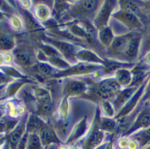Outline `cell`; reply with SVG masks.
I'll return each mask as SVG.
<instances>
[{"label":"cell","instance_id":"6da1fadb","mask_svg":"<svg viewBox=\"0 0 150 149\" xmlns=\"http://www.w3.org/2000/svg\"><path fill=\"white\" fill-rule=\"evenodd\" d=\"M50 44H53L59 53H61L64 56L65 58L68 59L69 60H73L76 58V49L74 46L67 44L66 42L61 41H53L50 40Z\"/></svg>","mask_w":150,"mask_h":149},{"label":"cell","instance_id":"7a4b0ae2","mask_svg":"<svg viewBox=\"0 0 150 149\" xmlns=\"http://www.w3.org/2000/svg\"><path fill=\"white\" fill-rule=\"evenodd\" d=\"M39 137L42 145H49L53 143H59V141L57 136L51 129L48 126H43L39 130Z\"/></svg>","mask_w":150,"mask_h":149},{"label":"cell","instance_id":"3957f363","mask_svg":"<svg viewBox=\"0 0 150 149\" xmlns=\"http://www.w3.org/2000/svg\"><path fill=\"white\" fill-rule=\"evenodd\" d=\"M109 2H105V4L102 6L98 15L95 20V24L98 28H102L106 25L108 20L110 16V11H111V6L109 5Z\"/></svg>","mask_w":150,"mask_h":149},{"label":"cell","instance_id":"277c9868","mask_svg":"<svg viewBox=\"0 0 150 149\" xmlns=\"http://www.w3.org/2000/svg\"><path fill=\"white\" fill-rule=\"evenodd\" d=\"M86 90L85 84L82 81H69L64 86V91L68 95H77Z\"/></svg>","mask_w":150,"mask_h":149},{"label":"cell","instance_id":"5b68a950","mask_svg":"<svg viewBox=\"0 0 150 149\" xmlns=\"http://www.w3.org/2000/svg\"><path fill=\"white\" fill-rule=\"evenodd\" d=\"M119 88H120V85L117 82L116 80L107 79L99 85L98 90L109 97L110 94L117 91Z\"/></svg>","mask_w":150,"mask_h":149},{"label":"cell","instance_id":"8992f818","mask_svg":"<svg viewBox=\"0 0 150 149\" xmlns=\"http://www.w3.org/2000/svg\"><path fill=\"white\" fill-rule=\"evenodd\" d=\"M103 138L104 132L99 129H95L88 138L85 149H95L101 144Z\"/></svg>","mask_w":150,"mask_h":149},{"label":"cell","instance_id":"52a82bcc","mask_svg":"<svg viewBox=\"0 0 150 149\" xmlns=\"http://www.w3.org/2000/svg\"><path fill=\"white\" fill-rule=\"evenodd\" d=\"M118 19L125 22L127 25H130V27H138L139 25V21L134 14L129 13L126 11H120L116 15Z\"/></svg>","mask_w":150,"mask_h":149},{"label":"cell","instance_id":"ba28073f","mask_svg":"<svg viewBox=\"0 0 150 149\" xmlns=\"http://www.w3.org/2000/svg\"><path fill=\"white\" fill-rule=\"evenodd\" d=\"M76 58L80 60L88 62H95V63H102V60L95 53L89 50H81L77 52L76 54Z\"/></svg>","mask_w":150,"mask_h":149},{"label":"cell","instance_id":"9c48e42d","mask_svg":"<svg viewBox=\"0 0 150 149\" xmlns=\"http://www.w3.org/2000/svg\"><path fill=\"white\" fill-rule=\"evenodd\" d=\"M96 68V66L93 65L88 64H80L76 65L74 67L69 68L68 71H65L64 73H63L61 76H69V75H73V74H82L86 72H91V71Z\"/></svg>","mask_w":150,"mask_h":149},{"label":"cell","instance_id":"30bf717a","mask_svg":"<svg viewBox=\"0 0 150 149\" xmlns=\"http://www.w3.org/2000/svg\"><path fill=\"white\" fill-rule=\"evenodd\" d=\"M139 39H137V37H133L130 39L127 46V48L124 52L127 58L133 59L137 56L138 48H139Z\"/></svg>","mask_w":150,"mask_h":149},{"label":"cell","instance_id":"8fae6325","mask_svg":"<svg viewBox=\"0 0 150 149\" xmlns=\"http://www.w3.org/2000/svg\"><path fill=\"white\" fill-rule=\"evenodd\" d=\"M130 39L131 38H129V37L127 35L117 37L113 40L111 47L116 52H124Z\"/></svg>","mask_w":150,"mask_h":149},{"label":"cell","instance_id":"7c38bea8","mask_svg":"<svg viewBox=\"0 0 150 149\" xmlns=\"http://www.w3.org/2000/svg\"><path fill=\"white\" fill-rule=\"evenodd\" d=\"M99 39L104 45H111L114 40V34L111 29L109 28H105L101 29L99 33Z\"/></svg>","mask_w":150,"mask_h":149},{"label":"cell","instance_id":"4fadbf2b","mask_svg":"<svg viewBox=\"0 0 150 149\" xmlns=\"http://www.w3.org/2000/svg\"><path fill=\"white\" fill-rule=\"evenodd\" d=\"M131 73L125 69L119 70L117 72L116 81L119 85H127L131 81Z\"/></svg>","mask_w":150,"mask_h":149},{"label":"cell","instance_id":"5bb4252c","mask_svg":"<svg viewBox=\"0 0 150 149\" xmlns=\"http://www.w3.org/2000/svg\"><path fill=\"white\" fill-rule=\"evenodd\" d=\"M41 146L42 144L39 136L33 132L28 138L25 149H41Z\"/></svg>","mask_w":150,"mask_h":149},{"label":"cell","instance_id":"9a60e30c","mask_svg":"<svg viewBox=\"0 0 150 149\" xmlns=\"http://www.w3.org/2000/svg\"><path fill=\"white\" fill-rule=\"evenodd\" d=\"M36 95L38 100H39V102H40L42 105L50 104L51 100H50V97L49 93L46 91V90H44V89H36Z\"/></svg>","mask_w":150,"mask_h":149},{"label":"cell","instance_id":"2e32d148","mask_svg":"<svg viewBox=\"0 0 150 149\" xmlns=\"http://www.w3.org/2000/svg\"><path fill=\"white\" fill-rule=\"evenodd\" d=\"M150 126V112H144L143 114H141L138 121L136 123L133 129L139 127H147Z\"/></svg>","mask_w":150,"mask_h":149},{"label":"cell","instance_id":"e0dca14e","mask_svg":"<svg viewBox=\"0 0 150 149\" xmlns=\"http://www.w3.org/2000/svg\"><path fill=\"white\" fill-rule=\"evenodd\" d=\"M35 16L40 20H46L49 17L50 10L45 6H38L35 8Z\"/></svg>","mask_w":150,"mask_h":149},{"label":"cell","instance_id":"ac0fdd59","mask_svg":"<svg viewBox=\"0 0 150 149\" xmlns=\"http://www.w3.org/2000/svg\"><path fill=\"white\" fill-rule=\"evenodd\" d=\"M16 58L19 61L20 63L24 65H29L31 62V59H30V55L28 52L25 50H20L16 53L15 54Z\"/></svg>","mask_w":150,"mask_h":149},{"label":"cell","instance_id":"d6986e66","mask_svg":"<svg viewBox=\"0 0 150 149\" xmlns=\"http://www.w3.org/2000/svg\"><path fill=\"white\" fill-rule=\"evenodd\" d=\"M25 21H26L27 26L30 30H37L40 28V26L39 25V24H38V22L34 20V18L32 17V15H30V13L26 12L25 15Z\"/></svg>","mask_w":150,"mask_h":149},{"label":"cell","instance_id":"ffe728a7","mask_svg":"<svg viewBox=\"0 0 150 149\" xmlns=\"http://www.w3.org/2000/svg\"><path fill=\"white\" fill-rule=\"evenodd\" d=\"M132 91H133L131 89H127L125 91H122L120 95H118L117 99L115 101V105L118 107V106L122 105L124 103H125L129 97V96L132 95Z\"/></svg>","mask_w":150,"mask_h":149},{"label":"cell","instance_id":"44dd1931","mask_svg":"<svg viewBox=\"0 0 150 149\" xmlns=\"http://www.w3.org/2000/svg\"><path fill=\"white\" fill-rule=\"evenodd\" d=\"M98 3L99 2L98 1H83L82 2V6L87 12L91 13V12H94L95 10H97L98 7Z\"/></svg>","mask_w":150,"mask_h":149},{"label":"cell","instance_id":"7402d4cb","mask_svg":"<svg viewBox=\"0 0 150 149\" xmlns=\"http://www.w3.org/2000/svg\"><path fill=\"white\" fill-rule=\"evenodd\" d=\"M101 127L104 130L110 132V131H113L115 129V127H116V123L112 119L105 118V119H102V120H101Z\"/></svg>","mask_w":150,"mask_h":149},{"label":"cell","instance_id":"603a6c76","mask_svg":"<svg viewBox=\"0 0 150 149\" xmlns=\"http://www.w3.org/2000/svg\"><path fill=\"white\" fill-rule=\"evenodd\" d=\"M124 3L125 4L124 5V11H127V12L132 14L137 13V12L139 11V6L135 2H133V1H125V2H124Z\"/></svg>","mask_w":150,"mask_h":149},{"label":"cell","instance_id":"cb8c5ba5","mask_svg":"<svg viewBox=\"0 0 150 149\" xmlns=\"http://www.w3.org/2000/svg\"><path fill=\"white\" fill-rule=\"evenodd\" d=\"M50 62L51 63V65H53L54 66H57V67H58L59 68H67L69 67L68 63H67L63 59L59 58V56L50 58Z\"/></svg>","mask_w":150,"mask_h":149},{"label":"cell","instance_id":"d4e9b609","mask_svg":"<svg viewBox=\"0 0 150 149\" xmlns=\"http://www.w3.org/2000/svg\"><path fill=\"white\" fill-rule=\"evenodd\" d=\"M37 71L43 76H49L52 73V68L49 65L45 63H39L36 66Z\"/></svg>","mask_w":150,"mask_h":149},{"label":"cell","instance_id":"484cf974","mask_svg":"<svg viewBox=\"0 0 150 149\" xmlns=\"http://www.w3.org/2000/svg\"><path fill=\"white\" fill-rule=\"evenodd\" d=\"M136 138H137L136 142H137V143L139 142H144L148 141L150 138V128L147 129L146 130H145L144 132H140V133L137 136V137Z\"/></svg>","mask_w":150,"mask_h":149},{"label":"cell","instance_id":"4316f807","mask_svg":"<svg viewBox=\"0 0 150 149\" xmlns=\"http://www.w3.org/2000/svg\"><path fill=\"white\" fill-rule=\"evenodd\" d=\"M9 22L11 27L15 30H20L21 28V21L17 16H11L9 19Z\"/></svg>","mask_w":150,"mask_h":149},{"label":"cell","instance_id":"83f0119b","mask_svg":"<svg viewBox=\"0 0 150 149\" xmlns=\"http://www.w3.org/2000/svg\"><path fill=\"white\" fill-rule=\"evenodd\" d=\"M101 107H102V109L105 112V115L108 116V117L113 116L114 110H113L112 106L110 105L109 102L104 101V103H102V104H101Z\"/></svg>","mask_w":150,"mask_h":149},{"label":"cell","instance_id":"f1b7e54d","mask_svg":"<svg viewBox=\"0 0 150 149\" xmlns=\"http://www.w3.org/2000/svg\"><path fill=\"white\" fill-rule=\"evenodd\" d=\"M4 59H5V63H6V67L7 66V65L11 64L13 62L14 57L13 55L10 53H6L3 54Z\"/></svg>","mask_w":150,"mask_h":149},{"label":"cell","instance_id":"f546056e","mask_svg":"<svg viewBox=\"0 0 150 149\" xmlns=\"http://www.w3.org/2000/svg\"><path fill=\"white\" fill-rule=\"evenodd\" d=\"M129 140L127 139V138H123V139L120 140V142H119V146H120L121 148H126L129 145Z\"/></svg>","mask_w":150,"mask_h":149},{"label":"cell","instance_id":"4dcf8cb0","mask_svg":"<svg viewBox=\"0 0 150 149\" xmlns=\"http://www.w3.org/2000/svg\"><path fill=\"white\" fill-rule=\"evenodd\" d=\"M0 66L2 67H6V63H5V59L2 53H0Z\"/></svg>","mask_w":150,"mask_h":149},{"label":"cell","instance_id":"1f68e13d","mask_svg":"<svg viewBox=\"0 0 150 149\" xmlns=\"http://www.w3.org/2000/svg\"><path fill=\"white\" fill-rule=\"evenodd\" d=\"M70 149H78V148L76 147V146H74V145H72V147H71Z\"/></svg>","mask_w":150,"mask_h":149},{"label":"cell","instance_id":"d6a6232c","mask_svg":"<svg viewBox=\"0 0 150 149\" xmlns=\"http://www.w3.org/2000/svg\"><path fill=\"white\" fill-rule=\"evenodd\" d=\"M59 149H68V148H67L66 147V146H62V147H61Z\"/></svg>","mask_w":150,"mask_h":149},{"label":"cell","instance_id":"836d02e7","mask_svg":"<svg viewBox=\"0 0 150 149\" xmlns=\"http://www.w3.org/2000/svg\"><path fill=\"white\" fill-rule=\"evenodd\" d=\"M149 6V9H150V3L149 4V6Z\"/></svg>","mask_w":150,"mask_h":149},{"label":"cell","instance_id":"e575fe53","mask_svg":"<svg viewBox=\"0 0 150 149\" xmlns=\"http://www.w3.org/2000/svg\"><path fill=\"white\" fill-rule=\"evenodd\" d=\"M49 149H53V147H51V148H50Z\"/></svg>","mask_w":150,"mask_h":149}]
</instances>
